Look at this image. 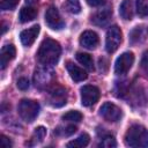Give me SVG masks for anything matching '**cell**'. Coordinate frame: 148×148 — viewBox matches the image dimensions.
Instances as JSON below:
<instances>
[{
    "label": "cell",
    "instance_id": "cb8c5ba5",
    "mask_svg": "<svg viewBox=\"0 0 148 148\" xmlns=\"http://www.w3.org/2000/svg\"><path fill=\"white\" fill-rule=\"evenodd\" d=\"M45 135H46V128H45L44 126H38V127H36V128H35V131H34V134H32V138H31V139H32L35 142L39 143V142H42V141L44 140Z\"/></svg>",
    "mask_w": 148,
    "mask_h": 148
},
{
    "label": "cell",
    "instance_id": "484cf974",
    "mask_svg": "<svg viewBox=\"0 0 148 148\" xmlns=\"http://www.w3.org/2000/svg\"><path fill=\"white\" fill-rule=\"evenodd\" d=\"M18 3V0H1L0 7L2 10H12Z\"/></svg>",
    "mask_w": 148,
    "mask_h": 148
},
{
    "label": "cell",
    "instance_id": "7402d4cb",
    "mask_svg": "<svg viewBox=\"0 0 148 148\" xmlns=\"http://www.w3.org/2000/svg\"><path fill=\"white\" fill-rule=\"evenodd\" d=\"M64 6L71 14H79L81 12V5L79 0H66Z\"/></svg>",
    "mask_w": 148,
    "mask_h": 148
},
{
    "label": "cell",
    "instance_id": "f1b7e54d",
    "mask_svg": "<svg viewBox=\"0 0 148 148\" xmlns=\"http://www.w3.org/2000/svg\"><path fill=\"white\" fill-rule=\"evenodd\" d=\"M0 141H1V146H2L3 148H9V147H12V141H10L6 135L2 134Z\"/></svg>",
    "mask_w": 148,
    "mask_h": 148
},
{
    "label": "cell",
    "instance_id": "4dcf8cb0",
    "mask_svg": "<svg viewBox=\"0 0 148 148\" xmlns=\"http://www.w3.org/2000/svg\"><path fill=\"white\" fill-rule=\"evenodd\" d=\"M25 1H27L28 5H35V3H37L39 0H25Z\"/></svg>",
    "mask_w": 148,
    "mask_h": 148
},
{
    "label": "cell",
    "instance_id": "d6986e66",
    "mask_svg": "<svg viewBox=\"0 0 148 148\" xmlns=\"http://www.w3.org/2000/svg\"><path fill=\"white\" fill-rule=\"evenodd\" d=\"M76 60L88 71H92L94 69V62H92V58L90 57V54L88 53H83V52H77L76 53Z\"/></svg>",
    "mask_w": 148,
    "mask_h": 148
},
{
    "label": "cell",
    "instance_id": "4316f807",
    "mask_svg": "<svg viewBox=\"0 0 148 148\" xmlns=\"http://www.w3.org/2000/svg\"><path fill=\"white\" fill-rule=\"evenodd\" d=\"M30 83H29V80L27 77H20L17 80V88L21 89V90H27L29 88Z\"/></svg>",
    "mask_w": 148,
    "mask_h": 148
},
{
    "label": "cell",
    "instance_id": "603a6c76",
    "mask_svg": "<svg viewBox=\"0 0 148 148\" xmlns=\"http://www.w3.org/2000/svg\"><path fill=\"white\" fill-rule=\"evenodd\" d=\"M75 132H76V127L74 125H68L65 127H57L54 130V134L60 135V136H69Z\"/></svg>",
    "mask_w": 148,
    "mask_h": 148
},
{
    "label": "cell",
    "instance_id": "2e32d148",
    "mask_svg": "<svg viewBox=\"0 0 148 148\" xmlns=\"http://www.w3.org/2000/svg\"><path fill=\"white\" fill-rule=\"evenodd\" d=\"M36 16H37V9L34 8L32 6H28V7H23L20 10L18 20L22 23H27V22H30V21L35 20Z\"/></svg>",
    "mask_w": 148,
    "mask_h": 148
},
{
    "label": "cell",
    "instance_id": "8fae6325",
    "mask_svg": "<svg viewBox=\"0 0 148 148\" xmlns=\"http://www.w3.org/2000/svg\"><path fill=\"white\" fill-rule=\"evenodd\" d=\"M80 44L81 46L88 49V50H94L98 45V36L95 31L92 30H86L81 34L80 36Z\"/></svg>",
    "mask_w": 148,
    "mask_h": 148
},
{
    "label": "cell",
    "instance_id": "44dd1931",
    "mask_svg": "<svg viewBox=\"0 0 148 148\" xmlns=\"http://www.w3.org/2000/svg\"><path fill=\"white\" fill-rule=\"evenodd\" d=\"M81 119H82V114L76 110H71L62 116V120L68 123H79L81 121Z\"/></svg>",
    "mask_w": 148,
    "mask_h": 148
},
{
    "label": "cell",
    "instance_id": "3957f363",
    "mask_svg": "<svg viewBox=\"0 0 148 148\" xmlns=\"http://www.w3.org/2000/svg\"><path fill=\"white\" fill-rule=\"evenodd\" d=\"M39 110H40L39 103L37 101L28 99V98L22 99L17 106L18 114L25 123H32L39 114Z\"/></svg>",
    "mask_w": 148,
    "mask_h": 148
},
{
    "label": "cell",
    "instance_id": "ba28073f",
    "mask_svg": "<svg viewBox=\"0 0 148 148\" xmlns=\"http://www.w3.org/2000/svg\"><path fill=\"white\" fill-rule=\"evenodd\" d=\"M133 62H134V54L132 52H124L116 60V64H114L116 74L118 75L126 74L131 69Z\"/></svg>",
    "mask_w": 148,
    "mask_h": 148
},
{
    "label": "cell",
    "instance_id": "7c38bea8",
    "mask_svg": "<svg viewBox=\"0 0 148 148\" xmlns=\"http://www.w3.org/2000/svg\"><path fill=\"white\" fill-rule=\"evenodd\" d=\"M39 29H40V27H39L38 24H35V25H32L31 28L21 31V34H20L21 43H22L24 46H30V45H32L34 42L36 40L38 34H39Z\"/></svg>",
    "mask_w": 148,
    "mask_h": 148
},
{
    "label": "cell",
    "instance_id": "9a60e30c",
    "mask_svg": "<svg viewBox=\"0 0 148 148\" xmlns=\"http://www.w3.org/2000/svg\"><path fill=\"white\" fill-rule=\"evenodd\" d=\"M15 56H16V50H15V46L13 44H7V45L2 46V49L0 51L1 69H5L6 66L8 65V62L15 58Z\"/></svg>",
    "mask_w": 148,
    "mask_h": 148
},
{
    "label": "cell",
    "instance_id": "83f0119b",
    "mask_svg": "<svg viewBox=\"0 0 148 148\" xmlns=\"http://www.w3.org/2000/svg\"><path fill=\"white\" fill-rule=\"evenodd\" d=\"M141 67L145 72L148 73V51H146L142 56V59H141Z\"/></svg>",
    "mask_w": 148,
    "mask_h": 148
},
{
    "label": "cell",
    "instance_id": "7a4b0ae2",
    "mask_svg": "<svg viewBox=\"0 0 148 148\" xmlns=\"http://www.w3.org/2000/svg\"><path fill=\"white\" fill-rule=\"evenodd\" d=\"M125 145L128 147H148V130L139 124L132 125L125 134Z\"/></svg>",
    "mask_w": 148,
    "mask_h": 148
},
{
    "label": "cell",
    "instance_id": "52a82bcc",
    "mask_svg": "<svg viewBox=\"0 0 148 148\" xmlns=\"http://www.w3.org/2000/svg\"><path fill=\"white\" fill-rule=\"evenodd\" d=\"M81 92V103L83 106H91L94 105L99 98V89L91 84H86L80 89Z\"/></svg>",
    "mask_w": 148,
    "mask_h": 148
},
{
    "label": "cell",
    "instance_id": "e0dca14e",
    "mask_svg": "<svg viewBox=\"0 0 148 148\" xmlns=\"http://www.w3.org/2000/svg\"><path fill=\"white\" fill-rule=\"evenodd\" d=\"M119 14L124 20H132L133 17V5L131 0H123L119 7Z\"/></svg>",
    "mask_w": 148,
    "mask_h": 148
},
{
    "label": "cell",
    "instance_id": "5bb4252c",
    "mask_svg": "<svg viewBox=\"0 0 148 148\" xmlns=\"http://www.w3.org/2000/svg\"><path fill=\"white\" fill-rule=\"evenodd\" d=\"M66 68L68 71V74L71 76V79L74 81V82H81V81H84L87 79V72L79 67L77 65H74L73 62L71 61H67L66 62Z\"/></svg>",
    "mask_w": 148,
    "mask_h": 148
},
{
    "label": "cell",
    "instance_id": "8992f818",
    "mask_svg": "<svg viewBox=\"0 0 148 148\" xmlns=\"http://www.w3.org/2000/svg\"><path fill=\"white\" fill-rule=\"evenodd\" d=\"M121 114L123 113H121L120 108H118L116 104L111 102H105L99 108V116L104 120L110 121V123H117L118 120H120Z\"/></svg>",
    "mask_w": 148,
    "mask_h": 148
},
{
    "label": "cell",
    "instance_id": "ac0fdd59",
    "mask_svg": "<svg viewBox=\"0 0 148 148\" xmlns=\"http://www.w3.org/2000/svg\"><path fill=\"white\" fill-rule=\"evenodd\" d=\"M89 141H90V136H89L87 133H83V134L79 135L76 139L69 141L66 146H67L68 148H82V147L88 146Z\"/></svg>",
    "mask_w": 148,
    "mask_h": 148
},
{
    "label": "cell",
    "instance_id": "277c9868",
    "mask_svg": "<svg viewBox=\"0 0 148 148\" xmlns=\"http://www.w3.org/2000/svg\"><path fill=\"white\" fill-rule=\"evenodd\" d=\"M121 30L118 25H112L108 29L105 37V50L109 53H113L114 51H117L121 43Z\"/></svg>",
    "mask_w": 148,
    "mask_h": 148
},
{
    "label": "cell",
    "instance_id": "1f68e13d",
    "mask_svg": "<svg viewBox=\"0 0 148 148\" xmlns=\"http://www.w3.org/2000/svg\"><path fill=\"white\" fill-rule=\"evenodd\" d=\"M6 30H7V27H6V24L2 22V31H1V32H2V34H5V32H6Z\"/></svg>",
    "mask_w": 148,
    "mask_h": 148
},
{
    "label": "cell",
    "instance_id": "f546056e",
    "mask_svg": "<svg viewBox=\"0 0 148 148\" xmlns=\"http://www.w3.org/2000/svg\"><path fill=\"white\" fill-rule=\"evenodd\" d=\"M86 1L91 7H99L105 3V0H86Z\"/></svg>",
    "mask_w": 148,
    "mask_h": 148
},
{
    "label": "cell",
    "instance_id": "6da1fadb",
    "mask_svg": "<svg viewBox=\"0 0 148 148\" xmlns=\"http://www.w3.org/2000/svg\"><path fill=\"white\" fill-rule=\"evenodd\" d=\"M61 54V47L60 44L52 39V38H45L37 51V59L42 65L45 66H53L59 61Z\"/></svg>",
    "mask_w": 148,
    "mask_h": 148
},
{
    "label": "cell",
    "instance_id": "9c48e42d",
    "mask_svg": "<svg viewBox=\"0 0 148 148\" xmlns=\"http://www.w3.org/2000/svg\"><path fill=\"white\" fill-rule=\"evenodd\" d=\"M45 22L49 25V28L53 29V30H60L65 27V22L62 21L59 10L54 7V6H50L46 9L45 13Z\"/></svg>",
    "mask_w": 148,
    "mask_h": 148
},
{
    "label": "cell",
    "instance_id": "d4e9b609",
    "mask_svg": "<svg viewBox=\"0 0 148 148\" xmlns=\"http://www.w3.org/2000/svg\"><path fill=\"white\" fill-rule=\"evenodd\" d=\"M136 12L139 16H148V0H136Z\"/></svg>",
    "mask_w": 148,
    "mask_h": 148
},
{
    "label": "cell",
    "instance_id": "4fadbf2b",
    "mask_svg": "<svg viewBox=\"0 0 148 148\" xmlns=\"http://www.w3.org/2000/svg\"><path fill=\"white\" fill-rule=\"evenodd\" d=\"M111 16H112V12L110 9H102V10H98L95 14H92L90 17V21L94 25L104 27L110 22Z\"/></svg>",
    "mask_w": 148,
    "mask_h": 148
},
{
    "label": "cell",
    "instance_id": "ffe728a7",
    "mask_svg": "<svg viewBox=\"0 0 148 148\" xmlns=\"http://www.w3.org/2000/svg\"><path fill=\"white\" fill-rule=\"evenodd\" d=\"M99 136L102 139V141L99 143L101 147H104V148H113V147L117 146V142H116V139L113 138V135L103 132L102 134H99Z\"/></svg>",
    "mask_w": 148,
    "mask_h": 148
},
{
    "label": "cell",
    "instance_id": "30bf717a",
    "mask_svg": "<svg viewBox=\"0 0 148 148\" xmlns=\"http://www.w3.org/2000/svg\"><path fill=\"white\" fill-rule=\"evenodd\" d=\"M67 102L66 90L61 87H54L49 91V104L53 108H61Z\"/></svg>",
    "mask_w": 148,
    "mask_h": 148
},
{
    "label": "cell",
    "instance_id": "5b68a950",
    "mask_svg": "<svg viewBox=\"0 0 148 148\" xmlns=\"http://www.w3.org/2000/svg\"><path fill=\"white\" fill-rule=\"evenodd\" d=\"M53 71L51 68H49V66H45L44 67H39L35 71V74H34V82H35V86L43 89V88H46L49 84H51V82L53 81L54 79V75H53Z\"/></svg>",
    "mask_w": 148,
    "mask_h": 148
}]
</instances>
